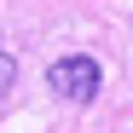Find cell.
I'll use <instances>...</instances> for the list:
<instances>
[{"label":"cell","instance_id":"1","mask_svg":"<svg viewBox=\"0 0 133 133\" xmlns=\"http://www.w3.org/2000/svg\"><path fill=\"white\" fill-rule=\"evenodd\" d=\"M46 87H52L58 98H70V104H93L98 87H104V70H98L93 58L75 52V58H58L52 70H46Z\"/></svg>","mask_w":133,"mask_h":133},{"label":"cell","instance_id":"2","mask_svg":"<svg viewBox=\"0 0 133 133\" xmlns=\"http://www.w3.org/2000/svg\"><path fill=\"white\" fill-rule=\"evenodd\" d=\"M12 81H17V58L6 52V41H0V98L12 93Z\"/></svg>","mask_w":133,"mask_h":133}]
</instances>
